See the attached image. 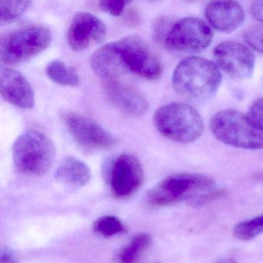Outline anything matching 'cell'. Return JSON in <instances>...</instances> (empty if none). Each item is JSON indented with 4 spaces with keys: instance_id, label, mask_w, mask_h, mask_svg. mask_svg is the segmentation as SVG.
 Segmentation results:
<instances>
[{
    "instance_id": "17",
    "label": "cell",
    "mask_w": 263,
    "mask_h": 263,
    "mask_svg": "<svg viewBox=\"0 0 263 263\" xmlns=\"http://www.w3.org/2000/svg\"><path fill=\"white\" fill-rule=\"evenodd\" d=\"M55 178L64 184L84 187L91 179V172L88 166L81 160L67 157L57 169Z\"/></svg>"
},
{
    "instance_id": "18",
    "label": "cell",
    "mask_w": 263,
    "mask_h": 263,
    "mask_svg": "<svg viewBox=\"0 0 263 263\" xmlns=\"http://www.w3.org/2000/svg\"><path fill=\"white\" fill-rule=\"evenodd\" d=\"M47 76L53 82L63 86L78 87L80 85V78L73 69L67 67L62 61H51L47 65Z\"/></svg>"
},
{
    "instance_id": "10",
    "label": "cell",
    "mask_w": 263,
    "mask_h": 263,
    "mask_svg": "<svg viewBox=\"0 0 263 263\" xmlns=\"http://www.w3.org/2000/svg\"><path fill=\"white\" fill-rule=\"evenodd\" d=\"M217 67L231 78L247 79L255 67V55L246 45L233 41L218 44L214 50Z\"/></svg>"
},
{
    "instance_id": "3",
    "label": "cell",
    "mask_w": 263,
    "mask_h": 263,
    "mask_svg": "<svg viewBox=\"0 0 263 263\" xmlns=\"http://www.w3.org/2000/svg\"><path fill=\"white\" fill-rule=\"evenodd\" d=\"M13 161L21 173L41 176L51 167L56 155L53 141L44 134L26 132L13 144Z\"/></svg>"
},
{
    "instance_id": "15",
    "label": "cell",
    "mask_w": 263,
    "mask_h": 263,
    "mask_svg": "<svg viewBox=\"0 0 263 263\" xmlns=\"http://www.w3.org/2000/svg\"><path fill=\"white\" fill-rule=\"evenodd\" d=\"M205 16L215 30L229 33L242 24L245 12L241 6L235 1H213L206 7Z\"/></svg>"
},
{
    "instance_id": "21",
    "label": "cell",
    "mask_w": 263,
    "mask_h": 263,
    "mask_svg": "<svg viewBox=\"0 0 263 263\" xmlns=\"http://www.w3.org/2000/svg\"><path fill=\"white\" fill-rule=\"evenodd\" d=\"M233 232L235 238L241 241H249L255 238L263 232V215L238 223Z\"/></svg>"
},
{
    "instance_id": "8",
    "label": "cell",
    "mask_w": 263,
    "mask_h": 263,
    "mask_svg": "<svg viewBox=\"0 0 263 263\" xmlns=\"http://www.w3.org/2000/svg\"><path fill=\"white\" fill-rule=\"evenodd\" d=\"M213 184V180L204 175L192 174L171 175L150 192L148 199L154 205H168L184 199L190 192L205 190Z\"/></svg>"
},
{
    "instance_id": "31",
    "label": "cell",
    "mask_w": 263,
    "mask_h": 263,
    "mask_svg": "<svg viewBox=\"0 0 263 263\" xmlns=\"http://www.w3.org/2000/svg\"><path fill=\"white\" fill-rule=\"evenodd\" d=\"M258 178H259V179H261V181H263V173L261 174V175H258Z\"/></svg>"
},
{
    "instance_id": "29",
    "label": "cell",
    "mask_w": 263,
    "mask_h": 263,
    "mask_svg": "<svg viewBox=\"0 0 263 263\" xmlns=\"http://www.w3.org/2000/svg\"><path fill=\"white\" fill-rule=\"evenodd\" d=\"M0 263H19V261L11 252L7 250L1 252V261H0Z\"/></svg>"
},
{
    "instance_id": "25",
    "label": "cell",
    "mask_w": 263,
    "mask_h": 263,
    "mask_svg": "<svg viewBox=\"0 0 263 263\" xmlns=\"http://www.w3.org/2000/svg\"><path fill=\"white\" fill-rule=\"evenodd\" d=\"M247 117L252 124L263 133V98L253 103Z\"/></svg>"
},
{
    "instance_id": "19",
    "label": "cell",
    "mask_w": 263,
    "mask_h": 263,
    "mask_svg": "<svg viewBox=\"0 0 263 263\" xmlns=\"http://www.w3.org/2000/svg\"><path fill=\"white\" fill-rule=\"evenodd\" d=\"M152 244V238L147 233L135 235L120 253L121 263H135Z\"/></svg>"
},
{
    "instance_id": "23",
    "label": "cell",
    "mask_w": 263,
    "mask_h": 263,
    "mask_svg": "<svg viewBox=\"0 0 263 263\" xmlns=\"http://www.w3.org/2000/svg\"><path fill=\"white\" fill-rule=\"evenodd\" d=\"M245 41L252 48L263 53V24L252 26L245 31Z\"/></svg>"
},
{
    "instance_id": "24",
    "label": "cell",
    "mask_w": 263,
    "mask_h": 263,
    "mask_svg": "<svg viewBox=\"0 0 263 263\" xmlns=\"http://www.w3.org/2000/svg\"><path fill=\"white\" fill-rule=\"evenodd\" d=\"M175 23L173 19L167 16L158 18L154 24L153 33L155 41L159 44H164L167 34Z\"/></svg>"
},
{
    "instance_id": "14",
    "label": "cell",
    "mask_w": 263,
    "mask_h": 263,
    "mask_svg": "<svg viewBox=\"0 0 263 263\" xmlns=\"http://www.w3.org/2000/svg\"><path fill=\"white\" fill-rule=\"evenodd\" d=\"M107 99L117 108L134 117L144 115L148 110V102L144 95L133 87L118 80L104 81Z\"/></svg>"
},
{
    "instance_id": "27",
    "label": "cell",
    "mask_w": 263,
    "mask_h": 263,
    "mask_svg": "<svg viewBox=\"0 0 263 263\" xmlns=\"http://www.w3.org/2000/svg\"><path fill=\"white\" fill-rule=\"evenodd\" d=\"M224 195H226L224 191H216V192L206 194V195H201V196L195 198L194 201H192V204L194 206L202 205V204H206V203L210 202V201H214V200L215 199H218V198L224 196Z\"/></svg>"
},
{
    "instance_id": "22",
    "label": "cell",
    "mask_w": 263,
    "mask_h": 263,
    "mask_svg": "<svg viewBox=\"0 0 263 263\" xmlns=\"http://www.w3.org/2000/svg\"><path fill=\"white\" fill-rule=\"evenodd\" d=\"M95 232L104 236L110 237L125 231L124 224L117 217L106 215L97 220L93 224Z\"/></svg>"
},
{
    "instance_id": "6",
    "label": "cell",
    "mask_w": 263,
    "mask_h": 263,
    "mask_svg": "<svg viewBox=\"0 0 263 263\" xmlns=\"http://www.w3.org/2000/svg\"><path fill=\"white\" fill-rule=\"evenodd\" d=\"M123 72H130L140 78L155 81L162 74L163 65L144 39L126 36L115 41Z\"/></svg>"
},
{
    "instance_id": "11",
    "label": "cell",
    "mask_w": 263,
    "mask_h": 263,
    "mask_svg": "<svg viewBox=\"0 0 263 263\" xmlns=\"http://www.w3.org/2000/svg\"><path fill=\"white\" fill-rule=\"evenodd\" d=\"M106 27L104 23L85 12L77 13L67 32V42L72 50L81 51L104 41Z\"/></svg>"
},
{
    "instance_id": "26",
    "label": "cell",
    "mask_w": 263,
    "mask_h": 263,
    "mask_svg": "<svg viewBox=\"0 0 263 263\" xmlns=\"http://www.w3.org/2000/svg\"><path fill=\"white\" fill-rule=\"evenodd\" d=\"M129 4L130 2L125 0H104L99 3V7L112 16H118L122 14L126 6Z\"/></svg>"
},
{
    "instance_id": "2",
    "label": "cell",
    "mask_w": 263,
    "mask_h": 263,
    "mask_svg": "<svg viewBox=\"0 0 263 263\" xmlns=\"http://www.w3.org/2000/svg\"><path fill=\"white\" fill-rule=\"evenodd\" d=\"M154 124L163 136L181 144L195 142L204 129L199 113L192 106L181 103H171L158 109Z\"/></svg>"
},
{
    "instance_id": "5",
    "label": "cell",
    "mask_w": 263,
    "mask_h": 263,
    "mask_svg": "<svg viewBox=\"0 0 263 263\" xmlns=\"http://www.w3.org/2000/svg\"><path fill=\"white\" fill-rule=\"evenodd\" d=\"M51 40V32L42 26L12 32L1 39V62L6 65H14L28 61L47 48Z\"/></svg>"
},
{
    "instance_id": "13",
    "label": "cell",
    "mask_w": 263,
    "mask_h": 263,
    "mask_svg": "<svg viewBox=\"0 0 263 263\" xmlns=\"http://www.w3.org/2000/svg\"><path fill=\"white\" fill-rule=\"evenodd\" d=\"M0 90L3 98L13 105L31 109L35 104L34 92L25 77L17 70L1 67Z\"/></svg>"
},
{
    "instance_id": "12",
    "label": "cell",
    "mask_w": 263,
    "mask_h": 263,
    "mask_svg": "<svg viewBox=\"0 0 263 263\" xmlns=\"http://www.w3.org/2000/svg\"><path fill=\"white\" fill-rule=\"evenodd\" d=\"M144 181V172L139 160L133 155H121L112 167L110 182L114 194L120 198L132 195Z\"/></svg>"
},
{
    "instance_id": "16",
    "label": "cell",
    "mask_w": 263,
    "mask_h": 263,
    "mask_svg": "<svg viewBox=\"0 0 263 263\" xmlns=\"http://www.w3.org/2000/svg\"><path fill=\"white\" fill-rule=\"evenodd\" d=\"M90 65L93 72L104 81L118 80L124 73L115 42L105 44L97 50L92 55Z\"/></svg>"
},
{
    "instance_id": "30",
    "label": "cell",
    "mask_w": 263,
    "mask_h": 263,
    "mask_svg": "<svg viewBox=\"0 0 263 263\" xmlns=\"http://www.w3.org/2000/svg\"><path fill=\"white\" fill-rule=\"evenodd\" d=\"M219 263H235V261H232V260H224V261H221Z\"/></svg>"
},
{
    "instance_id": "4",
    "label": "cell",
    "mask_w": 263,
    "mask_h": 263,
    "mask_svg": "<svg viewBox=\"0 0 263 263\" xmlns=\"http://www.w3.org/2000/svg\"><path fill=\"white\" fill-rule=\"evenodd\" d=\"M211 130L224 144L248 150H262L263 133L248 117L235 110H223L212 117Z\"/></svg>"
},
{
    "instance_id": "28",
    "label": "cell",
    "mask_w": 263,
    "mask_h": 263,
    "mask_svg": "<svg viewBox=\"0 0 263 263\" xmlns=\"http://www.w3.org/2000/svg\"><path fill=\"white\" fill-rule=\"evenodd\" d=\"M251 13L255 20L263 23V0L252 3Z\"/></svg>"
},
{
    "instance_id": "1",
    "label": "cell",
    "mask_w": 263,
    "mask_h": 263,
    "mask_svg": "<svg viewBox=\"0 0 263 263\" xmlns=\"http://www.w3.org/2000/svg\"><path fill=\"white\" fill-rule=\"evenodd\" d=\"M221 81V73L216 64L204 58L192 57L183 60L177 66L172 84L181 98L201 103L216 93Z\"/></svg>"
},
{
    "instance_id": "9",
    "label": "cell",
    "mask_w": 263,
    "mask_h": 263,
    "mask_svg": "<svg viewBox=\"0 0 263 263\" xmlns=\"http://www.w3.org/2000/svg\"><path fill=\"white\" fill-rule=\"evenodd\" d=\"M63 120L73 139L84 148L108 149L118 143L115 137L90 118L76 113H67Z\"/></svg>"
},
{
    "instance_id": "7",
    "label": "cell",
    "mask_w": 263,
    "mask_h": 263,
    "mask_svg": "<svg viewBox=\"0 0 263 263\" xmlns=\"http://www.w3.org/2000/svg\"><path fill=\"white\" fill-rule=\"evenodd\" d=\"M213 33L202 20L187 17L172 26L164 45L169 50L180 53H200L209 47Z\"/></svg>"
},
{
    "instance_id": "20",
    "label": "cell",
    "mask_w": 263,
    "mask_h": 263,
    "mask_svg": "<svg viewBox=\"0 0 263 263\" xmlns=\"http://www.w3.org/2000/svg\"><path fill=\"white\" fill-rule=\"evenodd\" d=\"M31 5L30 1L0 0V22L8 24L24 14Z\"/></svg>"
}]
</instances>
